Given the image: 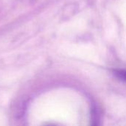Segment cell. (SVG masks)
Segmentation results:
<instances>
[{"label": "cell", "instance_id": "cell-1", "mask_svg": "<svg viewBox=\"0 0 126 126\" xmlns=\"http://www.w3.org/2000/svg\"><path fill=\"white\" fill-rule=\"evenodd\" d=\"M113 74L117 78L126 81V69H115L113 71Z\"/></svg>", "mask_w": 126, "mask_h": 126}]
</instances>
